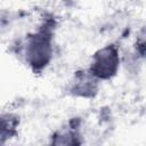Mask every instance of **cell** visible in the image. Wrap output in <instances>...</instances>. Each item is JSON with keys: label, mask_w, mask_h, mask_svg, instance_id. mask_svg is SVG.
I'll use <instances>...</instances> for the list:
<instances>
[{"label": "cell", "mask_w": 146, "mask_h": 146, "mask_svg": "<svg viewBox=\"0 0 146 146\" xmlns=\"http://www.w3.org/2000/svg\"><path fill=\"white\" fill-rule=\"evenodd\" d=\"M116 56L115 52L110 49H103L98 56H96L94 63V71L99 76H108L114 73L116 67Z\"/></svg>", "instance_id": "6da1fadb"}]
</instances>
